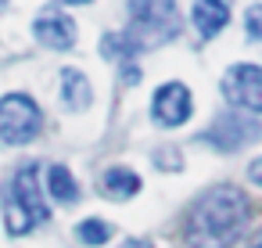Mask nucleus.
<instances>
[{"label": "nucleus", "instance_id": "1", "mask_svg": "<svg viewBox=\"0 0 262 248\" xmlns=\"http://www.w3.org/2000/svg\"><path fill=\"white\" fill-rule=\"evenodd\" d=\"M248 223V198L237 187H212L205 191L187 216L183 237L190 248H226L241 237Z\"/></svg>", "mask_w": 262, "mask_h": 248}, {"label": "nucleus", "instance_id": "2", "mask_svg": "<svg viewBox=\"0 0 262 248\" xmlns=\"http://www.w3.org/2000/svg\"><path fill=\"white\" fill-rule=\"evenodd\" d=\"M4 219L11 234H29L33 226L51 219V205L40 191V166L26 162L15 169L11 183L4 187Z\"/></svg>", "mask_w": 262, "mask_h": 248}, {"label": "nucleus", "instance_id": "3", "mask_svg": "<svg viewBox=\"0 0 262 248\" xmlns=\"http://www.w3.org/2000/svg\"><path fill=\"white\" fill-rule=\"evenodd\" d=\"M129 36L137 40V47H158L165 40H172L183 26L176 0H129Z\"/></svg>", "mask_w": 262, "mask_h": 248}, {"label": "nucleus", "instance_id": "4", "mask_svg": "<svg viewBox=\"0 0 262 248\" xmlns=\"http://www.w3.org/2000/svg\"><path fill=\"white\" fill-rule=\"evenodd\" d=\"M43 126V112L29 94H4L0 97V140L4 144H29Z\"/></svg>", "mask_w": 262, "mask_h": 248}, {"label": "nucleus", "instance_id": "5", "mask_svg": "<svg viewBox=\"0 0 262 248\" xmlns=\"http://www.w3.org/2000/svg\"><path fill=\"white\" fill-rule=\"evenodd\" d=\"M258 137H262V122L251 119L248 112H237V108L215 115L212 126L201 133V140L212 144V148H219V151H241V148H248Z\"/></svg>", "mask_w": 262, "mask_h": 248}, {"label": "nucleus", "instance_id": "6", "mask_svg": "<svg viewBox=\"0 0 262 248\" xmlns=\"http://www.w3.org/2000/svg\"><path fill=\"white\" fill-rule=\"evenodd\" d=\"M223 97L248 115H262V65H230L223 76Z\"/></svg>", "mask_w": 262, "mask_h": 248}, {"label": "nucleus", "instance_id": "7", "mask_svg": "<svg viewBox=\"0 0 262 248\" xmlns=\"http://www.w3.org/2000/svg\"><path fill=\"white\" fill-rule=\"evenodd\" d=\"M190 115H194V94H190V87H183L180 79H169V83H162L155 90V97H151V119L158 126L172 130V126H183Z\"/></svg>", "mask_w": 262, "mask_h": 248}, {"label": "nucleus", "instance_id": "8", "mask_svg": "<svg viewBox=\"0 0 262 248\" xmlns=\"http://www.w3.org/2000/svg\"><path fill=\"white\" fill-rule=\"evenodd\" d=\"M33 36H36L43 47H51V51H69V47H76V22H72L65 11L47 8V11H40L36 22H33Z\"/></svg>", "mask_w": 262, "mask_h": 248}, {"label": "nucleus", "instance_id": "9", "mask_svg": "<svg viewBox=\"0 0 262 248\" xmlns=\"http://www.w3.org/2000/svg\"><path fill=\"white\" fill-rule=\"evenodd\" d=\"M190 22H194V29H198L201 40H215V36L230 26V8H226V0H194Z\"/></svg>", "mask_w": 262, "mask_h": 248}, {"label": "nucleus", "instance_id": "10", "mask_svg": "<svg viewBox=\"0 0 262 248\" xmlns=\"http://www.w3.org/2000/svg\"><path fill=\"white\" fill-rule=\"evenodd\" d=\"M61 101L69 112H83L94 101V87L79 69H61Z\"/></svg>", "mask_w": 262, "mask_h": 248}, {"label": "nucleus", "instance_id": "11", "mask_svg": "<svg viewBox=\"0 0 262 248\" xmlns=\"http://www.w3.org/2000/svg\"><path fill=\"white\" fill-rule=\"evenodd\" d=\"M101 191H104L108 198H115V201H126V198H133V194L140 191V176H137L133 169H126V166H112V169L101 176Z\"/></svg>", "mask_w": 262, "mask_h": 248}, {"label": "nucleus", "instance_id": "12", "mask_svg": "<svg viewBox=\"0 0 262 248\" xmlns=\"http://www.w3.org/2000/svg\"><path fill=\"white\" fill-rule=\"evenodd\" d=\"M47 194H51L54 201H61V205H72V201L79 198V183H76V176L69 173V166L54 162V166L47 169Z\"/></svg>", "mask_w": 262, "mask_h": 248}, {"label": "nucleus", "instance_id": "13", "mask_svg": "<svg viewBox=\"0 0 262 248\" xmlns=\"http://www.w3.org/2000/svg\"><path fill=\"white\" fill-rule=\"evenodd\" d=\"M76 237H79L83 244H90V248H101V244L112 241V226H108L104 219H83V223L76 226Z\"/></svg>", "mask_w": 262, "mask_h": 248}, {"label": "nucleus", "instance_id": "14", "mask_svg": "<svg viewBox=\"0 0 262 248\" xmlns=\"http://www.w3.org/2000/svg\"><path fill=\"white\" fill-rule=\"evenodd\" d=\"M101 51H104V58H133L140 47H137V40L129 33H108L101 40Z\"/></svg>", "mask_w": 262, "mask_h": 248}, {"label": "nucleus", "instance_id": "15", "mask_svg": "<svg viewBox=\"0 0 262 248\" xmlns=\"http://www.w3.org/2000/svg\"><path fill=\"white\" fill-rule=\"evenodd\" d=\"M244 33L251 40H262V4H251L244 11Z\"/></svg>", "mask_w": 262, "mask_h": 248}, {"label": "nucleus", "instance_id": "16", "mask_svg": "<svg viewBox=\"0 0 262 248\" xmlns=\"http://www.w3.org/2000/svg\"><path fill=\"white\" fill-rule=\"evenodd\" d=\"M248 180H251V183H258V187H262V155H258V158H255V162H251V166H248Z\"/></svg>", "mask_w": 262, "mask_h": 248}, {"label": "nucleus", "instance_id": "17", "mask_svg": "<svg viewBox=\"0 0 262 248\" xmlns=\"http://www.w3.org/2000/svg\"><path fill=\"white\" fill-rule=\"evenodd\" d=\"M122 79H126V83H137V79H140V72H137L133 65H126V69H122Z\"/></svg>", "mask_w": 262, "mask_h": 248}, {"label": "nucleus", "instance_id": "18", "mask_svg": "<svg viewBox=\"0 0 262 248\" xmlns=\"http://www.w3.org/2000/svg\"><path fill=\"white\" fill-rule=\"evenodd\" d=\"M122 248H155V244H151V241H140V237H129Z\"/></svg>", "mask_w": 262, "mask_h": 248}, {"label": "nucleus", "instance_id": "19", "mask_svg": "<svg viewBox=\"0 0 262 248\" xmlns=\"http://www.w3.org/2000/svg\"><path fill=\"white\" fill-rule=\"evenodd\" d=\"M61 4H69V8H76V4H90V0H61Z\"/></svg>", "mask_w": 262, "mask_h": 248}, {"label": "nucleus", "instance_id": "20", "mask_svg": "<svg viewBox=\"0 0 262 248\" xmlns=\"http://www.w3.org/2000/svg\"><path fill=\"white\" fill-rule=\"evenodd\" d=\"M251 248H262V234H258V237H255V244H251Z\"/></svg>", "mask_w": 262, "mask_h": 248}]
</instances>
